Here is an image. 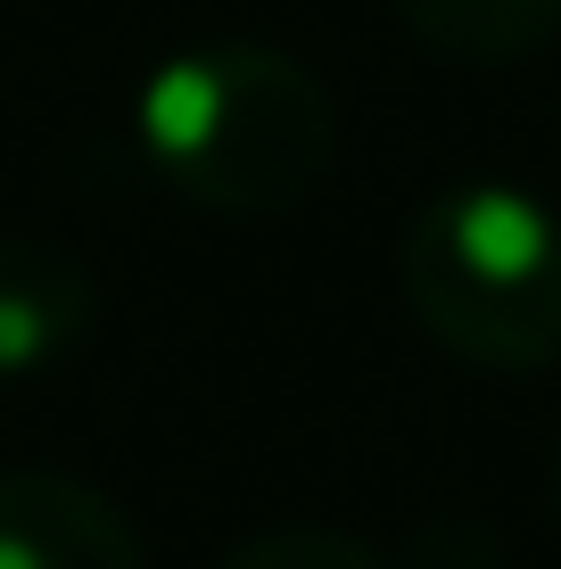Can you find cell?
Wrapping results in <instances>:
<instances>
[{
  "mask_svg": "<svg viewBox=\"0 0 561 569\" xmlns=\"http://www.w3.org/2000/svg\"><path fill=\"white\" fill-rule=\"evenodd\" d=\"M141 149L190 207L281 214L331 173V91L289 50L207 42L149 74Z\"/></svg>",
  "mask_w": 561,
  "mask_h": 569,
  "instance_id": "1",
  "label": "cell"
},
{
  "mask_svg": "<svg viewBox=\"0 0 561 569\" xmlns=\"http://www.w3.org/2000/svg\"><path fill=\"white\" fill-rule=\"evenodd\" d=\"M404 306L479 371L561 363V214L512 182H454L404 231Z\"/></svg>",
  "mask_w": 561,
  "mask_h": 569,
  "instance_id": "2",
  "label": "cell"
},
{
  "mask_svg": "<svg viewBox=\"0 0 561 569\" xmlns=\"http://www.w3.org/2000/svg\"><path fill=\"white\" fill-rule=\"evenodd\" d=\"M0 569H149L124 503L67 470H0Z\"/></svg>",
  "mask_w": 561,
  "mask_h": 569,
  "instance_id": "3",
  "label": "cell"
},
{
  "mask_svg": "<svg viewBox=\"0 0 561 569\" xmlns=\"http://www.w3.org/2000/svg\"><path fill=\"white\" fill-rule=\"evenodd\" d=\"M91 322V281L67 248L0 240V380L58 363Z\"/></svg>",
  "mask_w": 561,
  "mask_h": 569,
  "instance_id": "4",
  "label": "cell"
},
{
  "mask_svg": "<svg viewBox=\"0 0 561 569\" xmlns=\"http://www.w3.org/2000/svg\"><path fill=\"white\" fill-rule=\"evenodd\" d=\"M397 17L413 26V42H430L438 58L504 67V58H529L537 42H553L561 0H397Z\"/></svg>",
  "mask_w": 561,
  "mask_h": 569,
  "instance_id": "5",
  "label": "cell"
},
{
  "mask_svg": "<svg viewBox=\"0 0 561 569\" xmlns=\"http://www.w3.org/2000/svg\"><path fill=\"white\" fill-rule=\"evenodd\" d=\"M216 569H389V561L339 528H264V537L231 545Z\"/></svg>",
  "mask_w": 561,
  "mask_h": 569,
  "instance_id": "6",
  "label": "cell"
},
{
  "mask_svg": "<svg viewBox=\"0 0 561 569\" xmlns=\"http://www.w3.org/2000/svg\"><path fill=\"white\" fill-rule=\"evenodd\" d=\"M545 496H553V520H561V446H553V470H545Z\"/></svg>",
  "mask_w": 561,
  "mask_h": 569,
  "instance_id": "7",
  "label": "cell"
}]
</instances>
